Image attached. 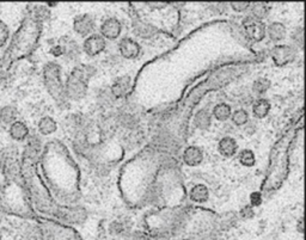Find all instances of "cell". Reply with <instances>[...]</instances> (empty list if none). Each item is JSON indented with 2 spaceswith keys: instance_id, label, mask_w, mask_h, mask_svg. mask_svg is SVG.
Masks as SVG:
<instances>
[{
  "instance_id": "obj_1",
  "label": "cell",
  "mask_w": 306,
  "mask_h": 240,
  "mask_svg": "<svg viewBox=\"0 0 306 240\" xmlns=\"http://www.w3.org/2000/svg\"><path fill=\"white\" fill-rule=\"evenodd\" d=\"M40 34L41 23L32 18L31 16L24 17L18 29L11 37L2 58L0 59V65L5 72L7 73L16 62L23 60L31 54V52L36 47Z\"/></svg>"
},
{
  "instance_id": "obj_2",
  "label": "cell",
  "mask_w": 306,
  "mask_h": 240,
  "mask_svg": "<svg viewBox=\"0 0 306 240\" xmlns=\"http://www.w3.org/2000/svg\"><path fill=\"white\" fill-rule=\"evenodd\" d=\"M43 80L47 91L58 103L64 102L65 87L61 81V68L55 62H48L43 67Z\"/></svg>"
},
{
  "instance_id": "obj_3",
  "label": "cell",
  "mask_w": 306,
  "mask_h": 240,
  "mask_svg": "<svg viewBox=\"0 0 306 240\" xmlns=\"http://www.w3.org/2000/svg\"><path fill=\"white\" fill-rule=\"evenodd\" d=\"M85 68L79 67L74 68L73 72L70 74L67 79L66 88H65V94L72 99H79L84 96L86 90H88V80L89 77H86Z\"/></svg>"
},
{
  "instance_id": "obj_4",
  "label": "cell",
  "mask_w": 306,
  "mask_h": 240,
  "mask_svg": "<svg viewBox=\"0 0 306 240\" xmlns=\"http://www.w3.org/2000/svg\"><path fill=\"white\" fill-rule=\"evenodd\" d=\"M243 26H244V30L249 38H251L255 42H260L266 36V25H264V23L262 20L254 18L252 16L246 17L243 20Z\"/></svg>"
},
{
  "instance_id": "obj_5",
  "label": "cell",
  "mask_w": 306,
  "mask_h": 240,
  "mask_svg": "<svg viewBox=\"0 0 306 240\" xmlns=\"http://www.w3.org/2000/svg\"><path fill=\"white\" fill-rule=\"evenodd\" d=\"M25 141L26 144L24 150H23L20 159L29 160V161H36L41 153V148H42L41 140L36 135H29Z\"/></svg>"
},
{
  "instance_id": "obj_6",
  "label": "cell",
  "mask_w": 306,
  "mask_h": 240,
  "mask_svg": "<svg viewBox=\"0 0 306 240\" xmlns=\"http://www.w3.org/2000/svg\"><path fill=\"white\" fill-rule=\"evenodd\" d=\"M105 38L102 37V35L92 34L89 36L83 43V48L84 52L89 56H96L105 49Z\"/></svg>"
},
{
  "instance_id": "obj_7",
  "label": "cell",
  "mask_w": 306,
  "mask_h": 240,
  "mask_svg": "<svg viewBox=\"0 0 306 240\" xmlns=\"http://www.w3.org/2000/svg\"><path fill=\"white\" fill-rule=\"evenodd\" d=\"M296 56V50H294L291 46H286V44H280V46L274 47L272 50V58L274 60L275 65L278 66H284L291 62Z\"/></svg>"
},
{
  "instance_id": "obj_8",
  "label": "cell",
  "mask_w": 306,
  "mask_h": 240,
  "mask_svg": "<svg viewBox=\"0 0 306 240\" xmlns=\"http://www.w3.org/2000/svg\"><path fill=\"white\" fill-rule=\"evenodd\" d=\"M73 29L80 36H89L95 29V19L90 14H80L73 20Z\"/></svg>"
},
{
  "instance_id": "obj_9",
  "label": "cell",
  "mask_w": 306,
  "mask_h": 240,
  "mask_svg": "<svg viewBox=\"0 0 306 240\" xmlns=\"http://www.w3.org/2000/svg\"><path fill=\"white\" fill-rule=\"evenodd\" d=\"M121 30V23L118 22L116 18H108L101 25V34L102 37L106 38V40H115L120 36Z\"/></svg>"
},
{
  "instance_id": "obj_10",
  "label": "cell",
  "mask_w": 306,
  "mask_h": 240,
  "mask_svg": "<svg viewBox=\"0 0 306 240\" xmlns=\"http://www.w3.org/2000/svg\"><path fill=\"white\" fill-rule=\"evenodd\" d=\"M118 49H120L121 55L126 59H134L139 55V53H140V46H139V43L129 37L121 40V42L118 43Z\"/></svg>"
},
{
  "instance_id": "obj_11",
  "label": "cell",
  "mask_w": 306,
  "mask_h": 240,
  "mask_svg": "<svg viewBox=\"0 0 306 240\" xmlns=\"http://www.w3.org/2000/svg\"><path fill=\"white\" fill-rule=\"evenodd\" d=\"M8 134L14 141H25L29 136V128L22 121H16L8 127Z\"/></svg>"
},
{
  "instance_id": "obj_12",
  "label": "cell",
  "mask_w": 306,
  "mask_h": 240,
  "mask_svg": "<svg viewBox=\"0 0 306 240\" xmlns=\"http://www.w3.org/2000/svg\"><path fill=\"white\" fill-rule=\"evenodd\" d=\"M202 159H204V154L201 148L196 146L187 147L183 153V160L188 166H198L201 164Z\"/></svg>"
},
{
  "instance_id": "obj_13",
  "label": "cell",
  "mask_w": 306,
  "mask_h": 240,
  "mask_svg": "<svg viewBox=\"0 0 306 240\" xmlns=\"http://www.w3.org/2000/svg\"><path fill=\"white\" fill-rule=\"evenodd\" d=\"M18 112L13 105H4L0 108V124L2 127H10L17 121Z\"/></svg>"
},
{
  "instance_id": "obj_14",
  "label": "cell",
  "mask_w": 306,
  "mask_h": 240,
  "mask_svg": "<svg viewBox=\"0 0 306 240\" xmlns=\"http://www.w3.org/2000/svg\"><path fill=\"white\" fill-rule=\"evenodd\" d=\"M218 150L221 156L226 157V158H231V157H233L237 153V142L233 138L225 136L219 142Z\"/></svg>"
},
{
  "instance_id": "obj_15",
  "label": "cell",
  "mask_w": 306,
  "mask_h": 240,
  "mask_svg": "<svg viewBox=\"0 0 306 240\" xmlns=\"http://www.w3.org/2000/svg\"><path fill=\"white\" fill-rule=\"evenodd\" d=\"M266 32H268L270 40L274 41V42H279V41H282L286 37L287 31L286 26L282 24V23L274 22L268 26V29H266Z\"/></svg>"
},
{
  "instance_id": "obj_16",
  "label": "cell",
  "mask_w": 306,
  "mask_h": 240,
  "mask_svg": "<svg viewBox=\"0 0 306 240\" xmlns=\"http://www.w3.org/2000/svg\"><path fill=\"white\" fill-rule=\"evenodd\" d=\"M208 196H209L208 189H207V186L204 184H196L195 186H193L192 190L189 192L190 200L198 203L206 202V201L208 200Z\"/></svg>"
},
{
  "instance_id": "obj_17",
  "label": "cell",
  "mask_w": 306,
  "mask_h": 240,
  "mask_svg": "<svg viewBox=\"0 0 306 240\" xmlns=\"http://www.w3.org/2000/svg\"><path fill=\"white\" fill-rule=\"evenodd\" d=\"M130 87V78L129 77H120L115 80L114 85H112L111 91L115 94V97H123L124 94L128 92Z\"/></svg>"
},
{
  "instance_id": "obj_18",
  "label": "cell",
  "mask_w": 306,
  "mask_h": 240,
  "mask_svg": "<svg viewBox=\"0 0 306 240\" xmlns=\"http://www.w3.org/2000/svg\"><path fill=\"white\" fill-rule=\"evenodd\" d=\"M38 132L42 135H50L56 132L58 129V124H56L55 120L50 116H44L38 122Z\"/></svg>"
},
{
  "instance_id": "obj_19",
  "label": "cell",
  "mask_w": 306,
  "mask_h": 240,
  "mask_svg": "<svg viewBox=\"0 0 306 240\" xmlns=\"http://www.w3.org/2000/svg\"><path fill=\"white\" fill-rule=\"evenodd\" d=\"M270 110V103L269 100L261 98L257 99L256 102L254 103L252 105V112L257 118H264L268 115V112Z\"/></svg>"
},
{
  "instance_id": "obj_20",
  "label": "cell",
  "mask_w": 306,
  "mask_h": 240,
  "mask_svg": "<svg viewBox=\"0 0 306 240\" xmlns=\"http://www.w3.org/2000/svg\"><path fill=\"white\" fill-rule=\"evenodd\" d=\"M231 106L226 103H220V104L215 105L213 109V115L218 121H226L231 117Z\"/></svg>"
},
{
  "instance_id": "obj_21",
  "label": "cell",
  "mask_w": 306,
  "mask_h": 240,
  "mask_svg": "<svg viewBox=\"0 0 306 240\" xmlns=\"http://www.w3.org/2000/svg\"><path fill=\"white\" fill-rule=\"evenodd\" d=\"M194 122L196 127H199L200 129H207L210 126V122H212V117H210L209 112H207L206 110H200L195 115Z\"/></svg>"
},
{
  "instance_id": "obj_22",
  "label": "cell",
  "mask_w": 306,
  "mask_h": 240,
  "mask_svg": "<svg viewBox=\"0 0 306 240\" xmlns=\"http://www.w3.org/2000/svg\"><path fill=\"white\" fill-rule=\"evenodd\" d=\"M269 6L267 4H263V2H256L254 4V6L251 7V13L252 17L256 19H263L268 16L269 13Z\"/></svg>"
},
{
  "instance_id": "obj_23",
  "label": "cell",
  "mask_w": 306,
  "mask_h": 240,
  "mask_svg": "<svg viewBox=\"0 0 306 240\" xmlns=\"http://www.w3.org/2000/svg\"><path fill=\"white\" fill-rule=\"evenodd\" d=\"M238 160L240 164L244 165V166H248V167L254 166L255 162H256V160H255V154L252 153V151L250 150L240 151L239 156H238Z\"/></svg>"
},
{
  "instance_id": "obj_24",
  "label": "cell",
  "mask_w": 306,
  "mask_h": 240,
  "mask_svg": "<svg viewBox=\"0 0 306 240\" xmlns=\"http://www.w3.org/2000/svg\"><path fill=\"white\" fill-rule=\"evenodd\" d=\"M270 80L266 78H258L252 84V91L257 94H263L269 90Z\"/></svg>"
},
{
  "instance_id": "obj_25",
  "label": "cell",
  "mask_w": 306,
  "mask_h": 240,
  "mask_svg": "<svg viewBox=\"0 0 306 240\" xmlns=\"http://www.w3.org/2000/svg\"><path fill=\"white\" fill-rule=\"evenodd\" d=\"M232 122L237 126H243L249 121V114L244 109H237L233 114H231Z\"/></svg>"
},
{
  "instance_id": "obj_26",
  "label": "cell",
  "mask_w": 306,
  "mask_h": 240,
  "mask_svg": "<svg viewBox=\"0 0 306 240\" xmlns=\"http://www.w3.org/2000/svg\"><path fill=\"white\" fill-rule=\"evenodd\" d=\"M10 40V29L4 20H0V48L5 47Z\"/></svg>"
},
{
  "instance_id": "obj_27",
  "label": "cell",
  "mask_w": 306,
  "mask_h": 240,
  "mask_svg": "<svg viewBox=\"0 0 306 240\" xmlns=\"http://www.w3.org/2000/svg\"><path fill=\"white\" fill-rule=\"evenodd\" d=\"M250 202L254 207H258L261 203H262V195H261L258 191L252 192L250 195Z\"/></svg>"
},
{
  "instance_id": "obj_28",
  "label": "cell",
  "mask_w": 306,
  "mask_h": 240,
  "mask_svg": "<svg viewBox=\"0 0 306 240\" xmlns=\"http://www.w3.org/2000/svg\"><path fill=\"white\" fill-rule=\"evenodd\" d=\"M231 6L237 12H243L246 8L250 6V2H231Z\"/></svg>"
},
{
  "instance_id": "obj_29",
  "label": "cell",
  "mask_w": 306,
  "mask_h": 240,
  "mask_svg": "<svg viewBox=\"0 0 306 240\" xmlns=\"http://www.w3.org/2000/svg\"><path fill=\"white\" fill-rule=\"evenodd\" d=\"M50 54L54 56H60L64 54V49H62L60 44H59V46H54L52 49H50Z\"/></svg>"
},
{
  "instance_id": "obj_30",
  "label": "cell",
  "mask_w": 306,
  "mask_h": 240,
  "mask_svg": "<svg viewBox=\"0 0 306 240\" xmlns=\"http://www.w3.org/2000/svg\"><path fill=\"white\" fill-rule=\"evenodd\" d=\"M5 77H6V72L1 68V65H0V84L5 80Z\"/></svg>"
},
{
  "instance_id": "obj_31",
  "label": "cell",
  "mask_w": 306,
  "mask_h": 240,
  "mask_svg": "<svg viewBox=\"0 0 306 240\" xmlns=\"http://www.w3.org/2000/svg\"><path fill=\"white\" fill-rule=\"evenodd\" d=\"M0 170H1V159H0Z\"/></svg>"
}]
</instances>
